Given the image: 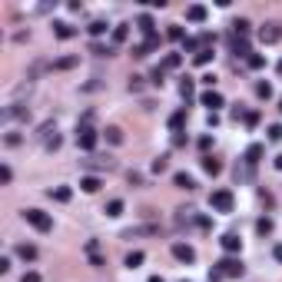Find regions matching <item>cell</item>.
<instances>
[{
  "label": "cell",
  "instance_id": "obj_1",
  "mask_svg": "<svg viewBox=\"0 0 282 282\" xmlns=\"http://www.w3.org/2000/svg\"><path fill=\"white\" fill-rule=\"evenodd\" d=\"M90 119H93V116L87 113V116H83V123L76 126V146H80V150H87V153L97 150V140H100V133L90 126Z\"/></svg>",
  "mask_w": 282,
  "mask_h": 282
},
{
  "label": "cell",
  "instance_id": "obj_2",
  "mask_svg": "<svg viewBox=\"0 0 282 282\" xmlns=\"http://www.w3.org/2000/svg\"><path fill=\"white\" fill-rule=\"evenodd\" d=\"M213 272H216L219 279H239L246 269H242V262H239L236 256H223V259L216 262V269H213Z\"/></svg>",
  "mask_w": 282,
  "mask_h": 282
},
{
  "label": "cell",
  "instance_id": "obj_3",
  "mask_svg": "<svg viewBox=\"0 0 282 282\" xmlns=\"http://www.w3.org/2000/svg\"><path fill=\"white\" fill-rule=\"evenodd\" d=\"M23 219H27L37 232H50V229H54V219L47 216L44 209H23Z\"/></svg>",
  "mask_w": 282,
  "mask_h": 282
},
{
  "label": "cell",
  "instance_id": "obj_4",
  "mask_svg": "<svg viewBox=\"0 0 282 282\" xmlns=\"http://www.w3.org/2000/svg\"><path fill=\"white\" fill-rule=\"evenodd\" d=\"M209 206L216 209V213H232V206H236V196L229 193V189H216V193L209 196Z\"/></svg>",
  "mask_w": 282,
  "mask_h": 282
},
{
  "label": "cell",
  "instance_id": "obj_5",
  "mask_svg": "<svg viewBox=\"0 0 282 282\" xmlns=\"http://www.w3.org/2000/svg\"><path fill=\"white\" fill-rule=\"evenodd\" d=\"M259 40L266 47L279 44V40H282V27H279V23H266V27H259Z\"/></svg>",
  "mask_w": 282,
  "mask_h": 282
},
{
  "label": "cell",
  "instance_id": "obj_6",
  "mask_svg": "<svg viewBox=\"0 0 282 282\" xmlns=\"http://www.w3.org/2000/svg\"><path fill=\"white\" fill-rule=\"evenodd\" d=\"M173 259L186 262V266H193V262H196V249L189 246V242H173Z\"/></svg>",
  "mask_w": 282,
  "mask_h": 282
},
{
  "label": "cell",
  "instance_id": "obj_7",
  "mask_svg": "<svg viewBox=\"0 0 282 282\" xmlns=\"http://www.w3.org/2000/svg\"><path fill=\"white\" fill-rule=\"evenodd\" d=\"M3 119H20V123H27L30 119V107L27 103H10V107L3 110Z\"/></svg>",
  "mask_w": 282,
  "mask_h": 282
},
{
  "label": "cell",
  "instance_id": "obj_8",
  "mask_svg": "<svg viewBox=\"0 0 282 282\" xmlns=\"http://www.w3.org/2000/svg\"><path fill=\"white\" fill-rule=\"evenodd\" d=\"M199 103H203V107H209V113H216L226 100H223V93H219V90H206V93L199 97Z\"/></svg>",
  "mask_w": 282,
  "mask_h": 282
},
{
  "label": "cell",
  "instance_id": "obj_9",
  "mask_svg": "<svg viewBox=\"0 0 282 282\" xmlns=\"http://www.w3.org/2000/svg\"><path fill=\"white\" fill-rule=\"evenodd\" d=\"M219 246L226 249V256H236V252H242V239H239L236 232H226V236L219 239Z\"/></svg>",
  "mask_w": 282,
  "mask_h": 282
},
{
  "label": "cell",
  "instance_id": "obj_10",
  "mask_svg": "<svg viewBox=\"0 0 282 282\" xmlns=\"http://www.w3.org/2000/svg\"><path fill=\"white\" fill-rule=\"evenodd\" d=\"M206 17H209V10L203 7V3H189V7H186V20L189 23H203Z\"/></svg>",
  "mask_w": 282,
  "mask_h": 282
},
{
  "label": "cell",
  "instance_id": "obj_11",
  "mask_svg": "<svg viewBox=\"0 0 282 282\" xmlns=\"http://www.w3.org/2000/svg\"><path fill=\"white\" fill-rule=\"evenodd\" d=\"M262 156H266V146H262V143H252L249 150H246V160H242V163H249L252 169H256V163H259Z\"/></svg>",
  "mask_w": 282,
  "mask_h": 282
},
{
  "label": "cell",
  "instance_id": "obj_12",
  "mask_svg": "<svg viewBox=\"0 0 282 282\" xmlns=\"http://www.w3.org/2000/svg\"><path fill=\"white\" fill-rule=\"evenodd\" d=\"M136 27H140V33L146 37V40H150V37H156V23H153V17H150V13H143L140 20H136Z\"/></svg>",
  "mask_w": 282,
  "mask_h": 282
},
{
  "label": "cell",
  "instance_id": "obj_13",
  "mask_svg": "<svg viewBox=\"0 0 282 282\" xmlns=\"http://www.w3.org/2000/svg\"><path fill=\"white\" fill-rule=\"evenodd\" d=\"M133 236H160V226H136L123 232V239H133Z\"/></svg>",
  "mask_w": 282,
  "mask_h": 282
},
{
  "label": "cell",
  "instance_id": "obj_14",
  "mask_svg": "<svg viewBox=\"0 0 282 282\" xmlns=\"http://www.w3.org/2000/svg\"><path fill=\"white\" fill-rule=\"evenodd\" d=\"M17 256H20L23 262H33L37 259V246H33V242H20V246H17Z\"/></svg>",
  "mask_w": 282,
  "mask_h": 282
},
{
  "label": "cell",
  "instance_id": "obj_15",
  "mask_svg": "<svg viewBox=\"0 0 282 282\" xmlns=\"http://www.w3.org/2000/svg\"><path fill=\"white\" fill-rule=\"evenodd\" d=\"M76 63H80V56H60V60L50 63V70H73Z\"/></svg>",
  "mask_w": 282,
  "mask_h": 282
},
{
  "label": "cell",
  "instance_id": "obj_16",
  "mask_svg": "<svg viewBox=\"0 0 282 282\" xmlns=\"http://www.w3.org/2000/svg\"><path fill=\"white\" fill-rule=\"evenodd\" d=\"M54 33L60 37V40H70V37H76V30L70 27V23H63V20H56V23H54Z\"/></svg>",
  "mask_w": 282,
  "mask_h": 282
},
{
  "label": "cell",
  "instance_id": "obj_17",
  "mask_svg": "<svg viewBox=\"0 0 282 282\" xmlns=\"http://www.w3.org/2000/svg\"><path fill=\"white\" fill-rule=\"evenodd\" d=\"M203 169H206L209 176H219L223 173V163H219L216 156H203Z\"/></svg>",
  "mask_w": 282,
  "mask_h": 282
},
{
  "label": "cell",
  "instance_id": "obj_18",
  "mask_svg": "<svg viewBox=\"0 0 282 282\" xmlns=\"http://www.w3.org/2000/svg\"><path fill=\"white\" fill-rule=\"evenodd\" d=\"M173 183L179 186V189H196V179L189 173H173Z\"/></svg>",
  "mask_w": 282,
  "mask_h": 282
},
{
  "label": "cell",
  "instance_id": "obj_19",
  "mask_svg": "<svg viewBox=\"0 0 282 282\" xmlns=\"http://www.w3.org/2000/svg\"><path fill=\"white\" fill-rule=\"evenodd\" d=\"M232 54L236 56H249V40H246V37H232Z\"/></svg>",
  "mask_w": 282,
  "mask_h": 282
},
{
  "label": "cell",
  "instance_id": "obj_20",
  "mask_svg": "<svg viewBox=\"0 0 282 282\" xmlns=\"http://www.w3.org/2000/svg\"><path fill=\"white\" fill-rule=\"evenodd\" d=\"M183 126H186V110H176L173 116H169V130H173V133H179Z\"/></svg>",
  "mask_w": 282,
  "mask_h": 282
},
{
  "label": "cell",
  "instance_id": "obj_21",
  "mask_svg": "<svg viewBox=\"0 0 282 282\" xmlns=\"http://www.w3.org/2000/svg\"><path fill=\"white\" fill-rule=\"evenodd\" d=\"M126 37H130V27H126V23H116V27H113V47H119Z\"/></svg>",
  "mask_w": 282,
  "mask_h": 282
},
{
  "label": "cell",
  "instance_id": "obj_22",
  "mask_svg": "<svg viewBox=\"0 0 282 282\" xmlns=\"http://www.w3.org/2000/svg\"><path fill=\"white\" fill-rule=\"evenodd\" d=\"M80 189H83V193H97L100 189V176H83V179H80Z\"/></svg>",
  "mask_w": 282,
  "mask_h": 282
},
{
  "label": "cell",
  "instance_id": "obj_23",
  "mask_svg": "<svg viewBox=\"0 0 282 282\" xmlns=\"http://www.w3.org/2000/svg\"><path fill=\"white\" fill-rule=\"evenodd\" d=\"M70 186H56V189H50V199H56V203H70Z\"/></svg>",
  "mask_w": 282,
  "mask_h": 282
},
{
  "label": "cell",
  "instance_id": "obj_24",
  "mask_svg": "<svg viewBox=\"0 0 282 282\" xmlns=\"http://www.w3.org/2000/svg\"><path fill=\"white\" fill-rule=\"evenodd\" d=\"M110 219H116V216H123V199H110L107 203V209H103Z\"/></svg>",
  "mask_w": 282,
  "mask_h": 282
},
{
  "label": "cell",
  "instance_id": "obj_25",
  "mask_svg": "<svg viewBox=\"0 0 282 282\" xmlns=\"http://www.w3.org/2000/svg\"><path fill=\"white\" fill-rule=\"evenodd\" d=\"M196 93V83H193V76H183V83H179V97L183 100H189Z\"/></svg>",
  "mask_w": 282,
  "mask_h": 282
},
{
  "label": "cell",
  "instance_id": "obj_26",
  "mask_svg": "<svg viewBox=\"0 0 282 282\" xmlns=\"http://www.w3.org/2000/svg\"><path fill=\"white\" fill-rule=\"evenodd\" d=\"M249 20H242V17H239V20H232V33H236V37H249Z\"/></svg>",
  "mask_w": 282,
  "mask_h": 282
},
{
  "label": "cell",
  "instance_id": "obj_27",
  "mask_svg": "<svg viewBox=\"0 0 282 282\" xmlns=\"http://www.w3.org/2000/svg\"><path fill=\"white\" fill-rule=\"evenodd\" d=\"M143 259H146V256H143L140 249H133L130 256H126V269H140V266H143Z\"/></svg>",
  "mask_w": 282,
  "mask_h": 282
},
{
  "label": "cell",
  "instance_id": "obj_28",
  "mask_svg": "<svg viewBox=\"0 0 282 282\" xmlns=\"http://www.w3.org/2000/svg\"><path fill=\"white\" fill-rule=\"evenodd\" d=\"M209 60H213V50H209V47H203V50L193 56V63H196V66H206Z\"/></svg>",
  "mask_w": 282,
  "mask_h": 282
},
{
  "label": "cell",
  "instance_id": "obj_29",
  "mask_svg": "<svg viewBox=\"0 0 282 282\" xmlns=\"http://www.w3.org/2000/svg\"><path fill=\"white\" fill-rule=\"evenodd\" d=\"M179 63H183V56H179V54H169L160 66H163V70H179Z\"/></svg>",
  "mask_w": 282,
  "mask_h": 282
},
{
  "label": "cell",
  "instance_id": "obj_30",
  "mask_svg": "<svg viewBox=\"0 0 282 282\" xmlns=\"http://www.w3.org/2000/svg\"><path fill=\"white\" fill-rule=\"evenodd\" d=\"M107 140L113 143V146H119V143H123V130H119V126H107Z\"/></svg>",
  "mask_w": 282,
  "mask_h": 282
},
{
  "label": "cell",
  "instance_id": "obj_31",
  "mask_svg": "<svg viewBox=\"0 0 282 282\" xmlns=\"http://www.w3.org/2000/svg\"><path fill=\"white\" fill-rule=\"evenodd\" d=\"M166 166H169V156H156V160H153V166H150V169H153V173H156V176H160V173H166Z\"/></svg>",
  "mask_w": 282,
  "mask_h": 282
},
{
  "label": "cell",
  "instance_id": "obj_32",
  "mask_svg": "<svg viewBox=\"0 0 282 282\" xmlns=\"http://www.w3.org/2000/svg\"><path fill=\"white\" fill-rule=\"evenodd\" d=\"M90 54H97V56H113V54H116V47H103V44H93V47H90Z\"/></svg>",
  "mask_w": 282,
  "mask_h": 282
},
{
  "label": "cell",
  "instance_id": "obj_33",
  "mask_svg": "<svg viewBox=\"0 0 282 282\" xmlns=\"http://www.w3.org/2000/svg\"><path fill=\"white\" fill-rule=\"evenodd\" d=\"M87 30H90V37H103V33H107V20H93Z\"/></svg>",
  "mask_w": 282,
  "mask_h": 282
},
{
  "label": "cell",
  "instance_id": "obj_34",
  "mask_svg": "<svg viewBox=\"0 0 282 282\" xmlns=\"http://www.w3.org/2000/svg\"><path fill=\"white\" fill-rule=\"evenodd\" d=\"M256 232H259V236H269V232H272V219H269V216H262L259 223H256Z\"/></svg>",
  "mask_w": 282,
  "mask_h": 282
},
{
  "label": "cell",
  "instance_id": "obj_35",
  "mask_svg": "<svg viewBox=\"0 0 282 282\" xmlns=\"http://www.w3.org/2000/svg\"><path fill=\"white\" fill-rule=\"evenodd\" d=\"M256 97H259V100H269L272 97V83H266V80L256 83Z\"/></svg>",
  "mask_w": 282,
  "mask_h": 282
},
{
  "label": "cell",
  "instance_id": "obj_36",
  "mask_svg": "<svg viewBox=\"0 0 282 282\" xmlns=\"http://www.w3.org/2000/svg\"><path fill=\"white\" fill-rule=\"evenodd\" d=\"M166 37H169V40H183L186 33H183V27H179V23H169V30H166Z\"/></svg>",
  "mask_w": 282,
  "mask_h": 282
},
{
  "label": "cell",
  "instance_id": "obj_37",
  "mask_svg": "<svg viewBox=\"0 0 282 282\" xmlns=\"http://www.w3.org/2000/svg\"><path fill=\"white\" fill-rule=\"evenodd\" d=\"M282 140V126H279V123H272V126H269V143H279Z\"/></svg>",
  "mask_w": 282,
  "mask_h": 282
},
{
  "label": "cell",
  "instance_id": "obj_38",
  "mask_svg": "<svg viewBox=\"0 0 282 282\" xmlns=\"http://www.w3.org/2000/svg\"><path fill=\"white\" fill-rule=\"evenodd\" d=\"M163 76H166V70L156 66V70H153V87H163Z\"/></svg>",
  "mask_w": 282,
  "mask_h": 282
},
{
  "label": "cell",
  "instance_id": "obj_39",
  "mask_svg": "<svg viewBox=\"0 0 282 282\" xmlns=\"http://www.w3.org/2000/svg\"><path fill=\"white\" fill-rule=\"evenodd\" d=\"M10 179H13V169H10V166H0V183L7 186Z\"/></svg>",
  "mask_w": 282,
  "mask_h": 282
},
{
  "label": "cell",
  "instance_id": "obj_40",
  "mask_svg": "<svg viewBox=\"0 0 282 282\" xmlns=\"http://www.w3.org/2000/svg\"><path fill=\"white\" fill-rule=\"evenodd\" d=\"M249 66H252V70H262V66H266V60H262L259 54H249Z\"/></svg>",
  "mask_w": 282,
  "mask_h": 282
},
{
  "label": "cell",
  "instance_id": "obj_41",
  "mask_svg": "<svg viewBox=\"0 0 282 282\" xmlns=\"http://www.w3.org/2000/svg\"><path fill=\"white\" fill-rule=\"evenodd\" d=\"M3 143H7V146H20V133H7Z\"/></svg>",
  "mask_w": 282,
  "mask_h": 282
},
{
  "label": "cell",
  "instance_id": "obj_42",
  "mask_svg": "<svg viewBox=\"0 0 282 282\" xmlns=\"http://www.w3.org/2000/svg\"><path fill=\"white\" fill-rule=\"evenodd\" d=\"M44 146H47V150H60V133H54V136H50Z\"/></svg>",
  "mask_w": 282,
  "mask_h": 282
},
{
  "label": "cell",
  "instance_id": "obj_43",
  "mask_svg": "<svg viewBox=\"0 0 282 282\" xmlns=\"http://www.w3.org/2000/svg\"><path fill=\"white\" fill-rule=\"evenodd\" d=\"M183 50H196V54H199L203 47H199V40H183Z\"/></svg>",
  "mask_w": 282,
  "mask_h": 282
},
{
  "label": "cell",
  "instance_id": "obj_44",
  "mask_svg": "<svg viewBox=\"0 0 282 282\" xmlns=\"http://www.w3.org/2000/svg\"><path fill=\"white\" fill-rule=\"evenodd\" d=\"M20 282H40V272H23Z\"/></svg>",
  "mask_w": 282,
  "mask_h": 282
},
{
  "label": "cell",
  "instance_id": "obj_45",
  "mask_svg": "<svg viewBox=\"0 0 282 282\" xmlns=\"http://www.w3.org/2000/svg\"><path fill=\"white\" fill-rule=\"evenodd\" d=\"M256 123H259V113H256V110H252V113H246V126H256Z\"/></svg>",
  "mask_w": 282,
  "mask_h": 282
},
{
  "label": "cell",
  "instance_id": "obj_46",
  "mask_svg": "<svg viewBox=\"0 0 282 282\" xmlns=\"http://www.w3.org/2000/svg\"><path fill=\"white\" fill-rule=\"evenodd\" d=\"M140 80H143V76H130V90H133V93H136V90H140V87H143Z\"/></svg>",
  "mask_w": 282,
  "mask_h": 282
},
{
  "label": "cell",
  "instance_id": "obj_47",
  "mask_svg": "<svg viewBox=\"0 0 282 282\" xmlns=\"http://www.w3.org/2000/svg\"><path fill=\"white\" fill-rule=\"evenodd\" d=\"M272 256H276V262H282V242L279 246H272Z\"/></svg>",
  "mask_w": 282,
  "mask_h": 282
},
{
  "label": "cell",
  "instance_id": "obj_48",
  "mask_svg": "<svg viewBox=\"0 0 282 282\" xmlns=\"http://www.w3.org/2000/svg\"><path fill=\"white\" fill-rule=\"evenodd\" d=\"M276 169H282V153H279V156H276Z\"/></svg>",
  "mask_w": 282,
  "mask_h": 282
},
{
  "label": "cell",
  "instance_id": "obj_49",
  "mask_svg": "<svg viewBox=\"0 0 282 282\" xmlns=\"http://www.w3.org/2000/svg\"><path fill=\"white\" fill-rule=\"evenodd\" d=\"M150 282H166V279H163V276H150Z\"/></svg>",
  "mask_w": 282,
  "mask_h": 282
},
{
  "label": "cell",
  "instance_id": "obj_50",
  "mask_svg": "<svg viewBox=\"0 0 282 282\" xmlns=\"http://www.w3.org/2000/svg\"><path fill=\"white\" fill-rule=\"evenodd\" d=\"M209 282H223V279H219V276H216V272H213V276H209Z\"/></svg>",
  "mask_w": 282,
  "mask_h": 282
},
{
  "label": "cell",
  "instance_id": "obj_51",
  "mask_svg": "<svg viewBox=\"0 0 282 282\" xmlns=\"http://www.w3.org/2000/svg\"><path fill=\"white\" fill-rule=\"evenodd\" d=\"M276 70H279V76H282V60H279V63H276Z\"/></svg>",
  "mask_w": 282,
  "mask_h": 282
},
{
  "label": "cell",
  "instance_id": "obj_52",
  "mask_svg": "<svg viewBox=\"0 0 282 282\" xmlns=\"http://www.w3.org/2000/svg\"><path fill=\"white\" fill-rule=\"evenodd\" d=\"M279 110H282V97H279Z\"/></svg>",
  "mask_w": 282,
  "mask_h": 282
},
{
  "label": "cell",
  "instance_id": "obj_53",
  "mask_svg": "<svg viewBox=\"0 0 282 282\" xmlns=\"http://www.w3.org/2000/svg\"><path fill=\"white\" fill-rule=\"evenodd\" d=\"M183 282H189V279H183Z\"/></svg>",
  "mask_w": 282,
  "mask_h": 282
}]
</instances>
